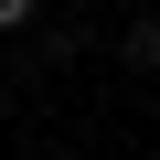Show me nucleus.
Segmentation results:
<instances>
[{
  "label": "nucleus",
  "instance_id": "1",
  "mask_svg": "<svg viewBox=\"0 0 160 160\" xmlns=\"http://www.w3.org/2000/svg\"><path fill=\"white\" fill-rule=\"evenodd\" d=\"M118 53H128L139 75H160V22H128V43H118Z\"/></svg>",
  "mask_w": 160,
  "mask_h": 160
}]
</instances>
